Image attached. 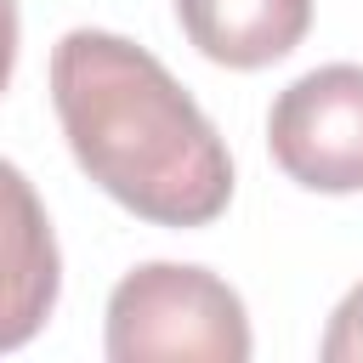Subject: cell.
Wrapping results in <instances>:
<instances>
[{"label": "cell", "instance_id": "cell-4", "mask_svg": "<svg viewBox=\"0 0 363 363\" xmlns=\"http://www.w3.org/2000/svg\"><path fill=\"white\" fill-rule=\"evenodd\" d=\"M62 289V255L34 182L0 159V352L28 346Z\"/></svg>", "mask_w": 363, "mask_h": 363}, {"label": "cell", "instance_id": "cell-1", "mask_svg": "<svg viewBox=\"0 0 363 363\" xmlns=\"http://www.w3.org/2000/svg\"><path fill=\"white\" fill-rule=\"evenodd\" d=\"M51 102L79 170L159 227H204L233 199V159L170 68L125 34L74 28L51 51Z\"/></svg>", "mask_w": 363, "mask_h": 363}, {"label": "cell", "instance_id": "cell-7", "mask_svg": "<svg viewBox=\"0 0 363 363\" xmlns=\"http://www.w3.org/2000/svg\"><path fill=\"white\" fill-rule=\"evenodd\" d=\"M17 68V0H0V91L11 85Z\"/></svg>", "mask_w": 363, "mask_h": 363}, {"label": "cell", "instance_id": "cell-5", "mask_svg": "<svg viewBox=\"0 0 363 363\" xmlns=\"http://www.w3.org/2000/svg\"><path fill=\"white\" fill-rule=\"evenodd\" d=\"M187 40L221 68H267L312 28V0H176Z\"/></svg>", "mask_w": 363, "mask_h": 363}, {"label": "cell", "instance_id": "cell-3", "mask_svg": "<svg viewBox=\"0 0 363 363\" xmlns=\"http://www.w3.org/2000/svg\"><path fill=\"white\" fill-rule=\"evenodd\" d=\"M267 147L289 182L312 193L363 187V68L323 62L278 91L267 113Z\"/></svg>", "mask_w": 363, "mask_h": 363}, {"label": "cell", "instance_id": "cell-2", "mask_svg": "<svg viewBox=\"0 0 363 363\" xmlns=\"http://www.w3.org/2000/svg\"><path fill=\"white\" fill-rule=\"evenodd\" d=\"M108 357L113 363H147V357L244 363L250 357L244 301L204 267L147 261L125 272L108 295Z\"/></svg>", "mask_w": 363, "mask_h": 363}, {"label": "cell", "instance_id": "cell-6", "mask_svg": "<svg viewBox=\"0 0 363 363\" xmlns=\"http://www.w3.org/2000/svg\"><path fill=\"white\" fill-rule=\"evenodd\" d=\"M323 363H363V284L335 306L323 335Z\"/></svg>", "mask_w": 363, "mask_h": 363}]
</instances>
